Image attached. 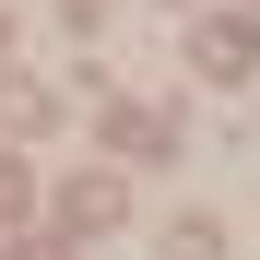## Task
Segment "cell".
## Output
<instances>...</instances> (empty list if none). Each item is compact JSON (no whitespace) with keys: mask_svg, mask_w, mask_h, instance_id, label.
<instances>
[{"mask_svg":"<svg viewBox=\"0 0 260 260\" xmlns=\"http://www.w3.org/2000/svg\"><path fill=\"white\" fill-rule=\"evenodd\" d=\"M260 59V24H201V71H248Z\"/></svg>","mask_w":260,"mask_h":260,"instance_id":"1","label":"cell"},{"mask_svg":"<svg viewBox=\"0 0 260 260\" xmlns=\"http://www.w3.org/2000/svg\"><path fill=\"white\" fill-rule=\"evenodd\" d=\"M59 107H48V83H0V130H48Z\"/></svg>","mask_w":260,"mask_h":260,"instance_id":"2","label":"cell"},{"mask_svg":"<svg viewBox=\"0 0 260 260\" xmlns=\"http://www.w3.org/2000/svg\"><path fill=\"white\" fill-rule=\"evenodd\" d=\"M107 130H118V142H130V154H166V118H154V107H118Z\"/></svg>","mask_w":260,"mask_h":260,"instance_id":"3","label":"cell"},{"mask_svg":"<svg viewBox=\"0 0 260 260\" xmlns=\"http://www.w3.org/2000/svg\"><path fill=\"white\" fill-rule=\"evenodd\" d=\"M166 260H225V237H213V225H178V237H166Z\"/></svg>","mask_w":260,"mask_h":260,"instance_id":"4","label":"cell"},{"mask_svg":"<svg viewBox=\"0 0 260 260\" xmlns=\"http://www.w3.org/2000/svg\"><path fill=\"white\" fill-rule=\"evenodd\" d=\"M0 213H24V166H0Z\"/></svg>","mask_w":260,"mask_h":260,"instance_id":"5","label":"cell"},{"mask_svg":"<svg viewBox=\"0 0 260 260\" xmlns=\"http://www.w3.org/2000/svg\"><path fill=\"white\" fill-rule=\"evenodd\" d=\"M0 36H12V12H0Z\"/></svg>","mask_w":260,"mask_h":260,"instance_id":"6","label":"cell"}]
</instances>
